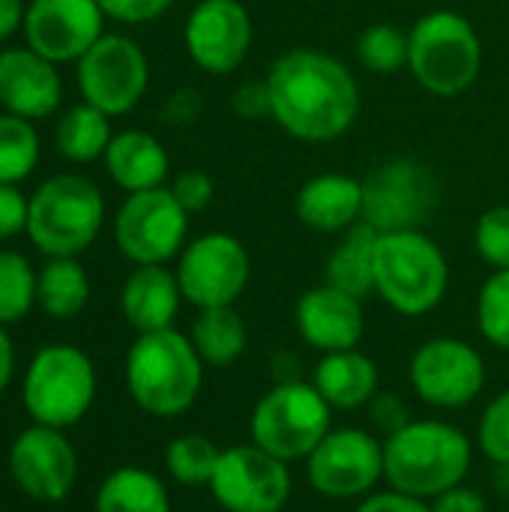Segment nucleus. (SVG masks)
I'll return each mask as SVG.
<instances>
[{
  "mask_svg": "<svg viewBox=\"0 0 509 512\" xmlns=\"http://www.w3.org/2000/svg\"><path fill=\"white\" fill-rule=\"evenodd\" d=\"M93 507L96 512H171V498L156 474L126 465L102 480Z\"/></svg>",
  "mask_w": 509,
  "mask_h": 512,
  "instance_id": "26",
  "label": "nucleus"
},
{
  "mask_svg": "<svg viewBox=\"0 0 509 512\" xmlns=\"http://www.w3.org/2000/svg\"><path fill=\"white\" fill-rule=\"evenodd\" d=\"M333 408L306 381H285L264 393L252 411V444L282 462H306L315 447L330 435Z\"/></svg>",
  "mask_w": 509,
  "mask_h": 512,
  "instance_id": "8",
  "label": "nucleus"
},
{
  "mask_svg": "<svg viewBox=\"0 0 509 512\" xmlns=\"http://www.w3.org/2000/svg\"><path fill=\"white\" fill-rule=\"evenodd\" d=\"M12 372H15V348H12V339H9L6 327L0 324V396L12 381Z\"/></svg>",
  "mask_w": 509,
  "mask_h": 512,
  "instance_id": "45",
  "label": "nucleus"
},
{
  "mask_svg": "<svg viewBox=\"0 0 509 512\" xmlns=\"http://www.w3.org/2000/svg\"><path fill=\"white\" fill-rule=\"evenodd\" d=\"M183 291L177 273L165 264H141L129 273L120 291V312L138 333L168 330L177 318Z\"/></svg>",
  "mask_w": 509,
  "mask_h": 512,
  "instance_id": "21",
  "label": "nucleus"
},
{
  "mask_svg": "<svg viewBox=\"0 0 509 512\" xmlns=\"http://www.w3.org/2000/svg\"><path fill=\"white\" fill-rule=\"evenodd\" d=\"M438 201L432 171L417 159H390L363 183V222L378 234L420 231Z\"/></svg>",
  "mask_w": 509,
  "mask_h": 512,
  "instance_id": "13",
  "label": "nucleus"
},
{
  "mask_svg": "<svg viewBox=\"0 0 509 512\" xmlns=\"http://www.w3.org/2000/svg\"><path fill=\"white\" fill-rule=\"evenodd\" d=\"M174 0H99L102 12L117 18V21H126V24H144V21H153L159 18Z\"/></svg>",
  "mask_w": 509,
  "mask_h": 512,
  "instance_id": "40",
  "label": "nucleus"
},
{
  "mask_svg": "<svg viewBox=\"0 0 509 512\" xmlns=\"http://www.w3.org/2000/svg\"><path fill=\"white\" fill-rule=\"evenodd\" d=\"M39 162V135L27 117L0 114V183H21Z\"/></svg>",
  "mask_w": 509,
  "mask_h": 512,
  "instance_id": "30",
  "label": "nucleus"
},
{
  "mask_svg": "<svg viewBox=\"0 0 509 512\" xmlns=\"http://www.w3.org/2000/svg\"><path fill=\"white\" fill-rule=\"evenodd\" d=\"M408 66L414 78L435 96L465 93L483 69V45L474 24L450 9L423 15L411 33Z\"/></svg>",
  "mask_w": 509,
  "mask_h": 512,
  "instance_id": "7",
  "label": "nucleus"
},
{
  "mask_svg": "<svg viewBox=\"0 0 509 512\" xmlns=\"http://www.w3.org/2000/svg\"><path fill=\"white\" fill-rule=\"evenodd\" d=\"M186 51L210 75H231L249 54L252 18L240 0H201L186 18Z\"/></svg>",
  "mask_w": 509,
  "mask_h": 512,
  "instance_id": "18",
  "label": "nucleus"
},
{
  "mask_svg": "<svg viewBox=\"0 0 509 512\" xmlns=\"http://www.w3.org/2000/svg\"><path fill=\"white\" fill-rule=\"evenodd\" d=\"M12 483L39 504L63 501L78 480V456L63 429L27 426L9 447Z\"/></svg>",
  "mask_w": 509,
  "mask_h": 512,
  "instance_id": "16",
  "label": "nucleus"
},
{
  "mask_svg": "<svg viewBox=\"0 0 509 512\" xmlns=\"http://www.w3.org/2000/svg\"><path fill=\"white\" fill-rule=\"evenodd\" d=\"M375 252L378 231L366 222L342 231V240L327 258V285L363 300L375 291Z\"/></svg>",
  "mask_w": 509,
  "mask_h": 512,
  "instance_id": "25",
  "label": "nucleus"
},
{
  "mask_svg": "<svg viewBox=\"0 0 509 512\" xmlns=\"http://www.w3.org/2000/svg\"><path fill=\"white\" fill-rule=\"evenodd\" d=\"M189 339H192L198 357L204 360V366H216V369L237 363L249 342L243 315L234 306L198 309Z\"/></svg>",
  "mask_w": 509,
  "mask_h": 512,
  "instance_id": "27",
  "label": "nucleus"
},
{
  "mask_svg": "<svg viewBox=\"0 0 509 512\" xmlns=\"http://www.w3.org/2000/svg\"><path fill=\"white\" fill-rule=\"evenodd\" d=\"M267 93L270 117L309 144L345 135L360 114V87L351 69L315 48L282 54L267 72Z\"/></svg>",
  "mask_w": 509,
  "mask_h": 512,
  "instance_id": "1",
  "label": "nucleus"
},
{
  "mask_svg": "<svg viewBox=\"0 0 509 512\" xmlns=\"http://www.w3.org/2000/svg\"><path fill=\"white\" fill-rule=\"evenodd\" d=\"M177 282L183 300L198 309L234 306L249 285V252L231 234L210 231L183 246L177 261Z\"/></svg>",
  "mask_w": 509,
  "mask_h": 512,
  "instance_id": "12",
  "label": "nucleus"
},
{
  "mask_svg": "<svg viewBox=\"0 0 509 512\" xmlns=\"http://www.w3.org/2000/svg\"><path fill=\"white\" fill-rule=\"evenodd\" d=\"M27 213L30 198H24L15 183H0V240L27 231Z\"/></svg>",
  "mask_w": 509,
  "mask_h": 512,
  "instance_id": "39",
  "label": "nucleus"
},
{
  "mask_svg": "<svg viewBox=\"0 0 509 512\" xmlns=\"http://www.w3.org/2000/svg\"><path fill=\"white\" fill-rule=\"evenodd\" d=\"M369 417H372V426L378 432H384L387 438L396 435L399 429H405L411 423V411L402 402V396L399 393H381V390L369 402Z\"/></svg>",
  "mask_w": 509,
  "mask_h": 512,
  "instance_id": "38",
  "label": "nucleus"
},
{
  "mask_svg": "<svg viewBox=\"0 0 509 512\" xmlns=\"http://www.w3.org/2000/svg\"><path fill=\"white\" fill-rule=\"evenodd\" d=\"M63 84L54 63L33 48L0 51V105L9 114L39 120L60 108Z\"/></svg>",
  "mask_w": 509,
  "mask_h": 512,
  "instance_id": "20",
  "label": "nucleus"
},
{
  "mask_svg": "<svg viewBox=\"0 0 509 512\" xmlns=\"http://www.w3.org/2000/svg\"><path fill=\"white\" fill-rule=\"evenodd\" d=\"M111 117L99 108H93L90 102L72 105L69 111H63V117L57 120L54 129V144L57 153L69 162H93L99 156H105L108 144H111Z\"/></svg>",
  "mask_w": 509,
  "mask_h": 512,
  "instance_id": "28",
  "label": "nucleus"
},
{
  "mask_svg": "<svg viewBox=\"0 0 509 512\" xmlns=\"http://www.w3.org/2000/svg\"><path fill=\"white\" fill-rule=\"evenodd\" d=\"M102 159H105L108 177L129 195L159 189L171 165L165 147L150 132H141V129H126L114 135Z\"/></svg>",
  "mask_w": 509,
  "mask_h": 512,
  "instance_id": "24",
  "label": "nucleus"
},
{
  "mask_svg": "<svg viewBox=\"0 0 509 512\" xmlns=\"http://www.w3.org/2000/svg\"><path fill=\"white\" fill-rule=\"evenodd\" d=\"M150 66L144 51L120 33L102 36L78 60V90L84 102L108 117L129 114L147 93Z\"/></svg>",
  "mask_w": 509,
  "mask_h": 512,
  "instance_id": "14",
  "label": "nucleus"
},
{
  "mask_svg": "<svg viewBox=\"0 0 509 512\" xmlns=\"http://www.w3.org/2000/svg\"><path fill=\"white\" fill-rule=\"evenodd\" d=\"M315 390L327 399L333 411H357L369 405L381 387V375L372 357L351 351L324 354L312 375Z\"/></svg>",
  "mask_w": 509,
  "mask_h": 512,
  "instance_id": "23",
  "label": "nucleus"
},
{
  "mask_svg": "<svg viewBox=\"0 0 509 512\" xmlns=\"http://www.w3.org/2000/svg\"><path fill=\"white\" fill-rule=\"evenodd\" d=\"M477 324L486 342L509 351V270H495L480 288Z\"/></svg>",
  "mask_w": 509,
  "mask_h": 512,
  "instance_id": "34",
  "label": "nucleus"
},
{
  "mask_svg": "<svg viewBox=\"0 0 509 512\" xmlns=\"http://www.w3.org/2000/svg\"><path fill=\"white\" fill-rule=\"evenodd\" d=\"M477 438H480L483 453L492 462L509 468V390H504L501 396H495L486 405L480 429H477Z\"/></svg>",
  "mask_w": 509,
  "mask_h": 512,
  "instance_id": "36",
  "label": "nucleus"
},
{
  "mask_svg": "<svg viewBox=\"0 0 509 512\" xmlns=\"http://www.w3.org/2000/svg\"><path fill=\"white\" fill-rule=\"evenodd\" d=\"M297 219L321 234H339L363 222V183L348 174H318L297 192Z\"/></svg>",
  "mask_w": 509,
  "mask_h": 512,
  "instance_id": "22",
  "label": "nucleus"
},
{
  "mask_svg": "<svg viewBox=\"0 0 509 512\" xmlns=\"http://www.w3.org/2000/svg\"><path fill=\"white\" fill-rule=\"evenodd\" d=\"M90 300V279L75 258H48L39 270L36 303L51 318H75Z\"/></svg>",
  "mask_w": 509,
  "mask_h": 512,
  "instance_id": "29",
  "label": "nucleus"
},
{
  "mask_svg": "<svg viewBox=\"0 0 509 512\" xmlns=\"http://www.w3.org/2000/svg\"><path fill=\"white\" fill-rule=\"evenodd\" d=\"M234 111L246 120H261L270 114V93H267V81H249L243 87H237L234 93Z\"/></svg>",
  "mask_w": 509,
  "mask_h": 512,
  "instance_id": "42",
  "label": "nucleus"
},
{
  "mask_svg": "<svg viewBox=\"0 0 509 512\" xmlns=\"http://www.w3.org/2000/svg\"><path fill=\"white\" fill-rule=\"evenodd\" d=\"M291 468L255 444L222 450L210 495L228 512H282L291 501Z\"/></svg>",
  "mask_w": 509,
  "mask_h": 512,
  "instance_id": "10",
  "label": "nucleus"
},
{
  "mask_svg": "<svg viewBox=\"0 0 509 512\" xmlns=\"http://www.w3.org/2000/svg\"><path fill=\"white\" fill-rule=\"evenodd\" d=\"M204 384V360L189 336L168 330L138 333L126 354V390L132 402L150 417L186 414Z\"/></svg>",
  "mask_w": 509,
  "mask_h": 512,
  "instance_id": "3",
  "label": "nucleus"
},
{
  "mask_svg": "<svg viewBox=\"0 0 509 512\" xmlns=\"http://www.w3.org/2000/svg\"><path fill=\"white\" fill-rule=\"evenodd\" d=\"M294 318H297L300 339L321 354L357 348L363 339V330H366L360 300L327 285V282L318 288H309L297 300Z\"/></svg>",
  "mask_w": 509,
  "mask_h": 512,
  "instance_id": "19",
  "label": "nucleus"
},
{
  "mask_svg": "<svg viewBox=\"0 0 509 512\" xmlns=\"http://www.w3.org/2000/svg\"><path fill=\"white\" fill-rule=\"evenodd\" d=\"M357 512H435L432 504L420 501V498H411V495H402L396 489L390 492H372L363 498V504L357 507Z\"/></svg>",
  "mask_w": 509,
  "mask_h": 512,
  "instance_id": "41",
  "label": "nucleus"
},
{
  "mask_svg": "<svg viewBox=\"0 0 509 512\" xmlns=\"http://www.w3.org/2000/svg\"><path fill=\"white\" fill-rule=\"evenodd\" d=\"M474 450L465 432L441 420H411L384 441V480L390 489L435 501L465 483Z\"/></svg>",
  "mask_w": 509,
  "mask_h": 512,
  "instance_id": "2",
  "label": "nucleus"
},
{
  "mask_svg": "<svg viewBox=\"0 0 509 512\" xmlns=\"http://www.w3.org/2000/svg\"><path fill=\"white\" fill-rule=\"evenodd\" d=\"M222 450L204 435H180L165 447V471L180 486H210Z\"/></svg>",
  "mask_w": 509,
  "mask_h": 512,
  "instance_id": "31",
  "label": "nucleus"
},
{
  "mask_svg": "<svg viewBox=\"0 0 509 512\" xmlns=\"http://www.w3.org/2000/svg\"><path fill=\"white\" fill-rule=\"evenodd\" d=\"M99 0H30L24 9L27 48L51 63L81 60L105 33Z\"/></svg>",
  "mask_w": 509,
  "mask_h": 512,
  "instance_id": "17",
  "label": "nucleus"
},
{
  "mask_svg": "<svg viewBox=\"0 0 509 512\" xmlns=\"http://www.w3.org/2000/svg\"><path fill=\"white\" fill-rule=\"evenodd\" d=\"M24 0H0V42L24 24Z\"/></svg>",
  "mask_w": 509,
  "mask_h": 512,
  "instance_id": "44",
  "label": "nucleus"
},
{
  "mask_svg": "<svg viewBox=\"0 0 509 512\" xmlns=\"http://www.w3.org/2000/svg\"><path fill=\"white\" fill-rule=\"evenodd\" d=\"M21 402L33 423L51 429L78 426L96 402V366L75 345H45L33 354L24 381Z\"/></svg>",
  "mask_w": 509,
  "mask_h": 512,
  "instance_id": "6",
  "label": "nucleus"
},
{
  "mask_svg": "<svg viewBox=\"0 0 509 512\" xmlns=\"http://www.w3.org/2000/svg\"><path fill=\"white\" fill-rule=\"evenodd\" d=\"M474 246L489 267L509 270V204L492 207L480 216L474 228Z\"/></svg>",
  "mask_w": 509,
  "mask_h": 512,
  "instance_id": "35",
  "label": "nucleus"
},
{
  "mask_svg": "<svg viewBox=\"0 0 509 512\" xmlns=\"http://www.w3.org/2000/svg\"><path fill=\"white\" fill-rule=\"evenodd\" d=\"M102 222V192L81 174H57L30 198L27 237L48 258H75L93 246Z\"/></svg>",
  "mask_w": 509,
  "mask_h": 512,
  "instance_id": "5",
  "label": "nucleus"
},
{
  "mask_svg": "<svg viewBox=\"0 0 509 512\" xmlns=\"http://www.w3.org/2000/svg\"><path fill=\"white\" fill-rule=\"evenodd\" d=\"M411 387L426 405L444 411L465 408L486 387V363L462 339H429L411 357Z\"/></svg>",
  "mask_w": 509,
  "mask_h": 512,
  "instance_id": "15",
  "label": "nucleus"
},
{
  "mask_svg": "<svg viewBox=\"0 0 509 512\" xmlns=\"http://www.w3.org/2000/svg\"><path fill=\"white\" fill-rule=\"evenodd\" d=\"M306 480L330 501L366 498L384 480V441L366 429H330L306 459Z\"/></svg>",
  "mask_w": 509,
  "mask_h": 512,
  "instance_id": "11",
  "label": "nucleus"
},
{
  "mask_svg": "<svg viewBox=\"0 0 509 512\" xmlns=\"http://www.w3.org/2000/svg\"><path fill=\"white\" fill-rule=\"evenodd\" d=\"M39 273L21 252H0V324L27 318L36 303Z\"/></svg>",
  "mask_w": 509,
  "mask_h": 512,
  "instance_id": "32",
  "label": "nucleus"
},
{
  "mask_svg": "<svg viewBox=\"0 0 509 512\" xmlns=\"http://www.w3.org/2000/svg\"><path fill=\"white\" fill-rule=\"evenodd\" d=\"M432 510L435 512H486V501H483V495H480V492L465 489V486H456V489H450V492L438 495V498H435V504H432Z\"/></svg>",
  "mask_w": 509,
  "mask_h": 512,
  "instance_id": "43",
  "label": "nucleus"
},
{
  "mask_svg": "<svg viewBox=\"0 0 509 512\" xmlns=\"http://www.w3.org/2000/svg\"><path fill=\"white\" fill-rule=\"evenodd\" d=\"M171 192H174V198L180 201V207L192 216V213H201V210L213 201L216 186H213L210 174H204V171H198V168H189V171H180V174L174 177Z\"/></svg>",
  "mask_w": 509,
  "mask_h": 512,
  "instance_id": "37",
  "label": "nucleus"
},
{
  "mask_svg": "<svg viewBox=\"0 0 509 512\" xmlns=\"http://www.w3.org/2000/svg\"><path fill=\"white\" fill-rule=\"evenodd\" d=\"M450 285V267L441 246L423 231L378 234L375 294L399 315L420 318L432 312Z\"/></svg>",
  "mask_w": 509,
  "mask_h": 512,
  "instance_id": "4",
  "label": "nucleus"
},
{
  "mask_svg": "<svg viewBox=\"0 0 509 512\" xmlns=\"http://www.w3.org/2000/svg\"><path fill=\"white\" fill-rule=\"evenodd\" d=\"M411 42L408 33L396 24H372L357 39V57L360 63L375 75H393L402 66H408Z\"/></svg>",
  "mask_w": 509,
  "mask_h": 512,
  "instance_id": "33",
  "label": "nucleus"
},
{
  "mask_svg": "<svg viewBox=\"0 0 509 512\" xmlns=\"http://www.w3.org/2000/svg\"><path fill=\"white\" fill-rule=\"evenodd\" d=\"M189 213L171 189L132 192L114 216V243L132 264H165L183 252Z\"/></svg>",
  "mask_w": 509,
  "mask_h": 512,
  "instance_id": "9",
  "label": "nucleus"
}]
</instances>
